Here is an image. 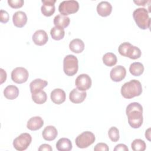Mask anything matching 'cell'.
<instances>
[{"label": "cell", "mask_w": 151, "mask_h": 151, "mask_svg": "<svg viewBox=\"0 0 151 151\" xmlns=\"http://www.w3.org/2000/svg\"><path fill=\"white\" fill-rule=\"evenodd\" d=\"M69 48L74 53H80L84 49V43L79 38L74 39L70 42Z\"/></svg>", "instance_id": "44dd1931"}, {"label": "cell", "mask_w": 151, "mask_h": 151, "mask_svg": "<svg viewBox=\"0 0 151 151\" xmlns=\"http://www.w3.org/2000/svg\"><path fill=\"white\" fill-rule=\"evenodd\" d=\"M9 14L8 13L3 9L0 11V21L2 23H6L9 21Z\"/></svg>", "instance_id": "d6a6232c"}, {"label": "cell", "mask_w": 151, "mask_h": 151, "mask_svg": "<svg viewBox=\"0 0 151 151\" xmlns=\"http://www.w3.org/2000/svg\"><path fill=\"white\" fill-rule=\"evenodd\" d=\"M103 63L108 66L112 67L117 63V57L112 52H107L103 56Z\"/></svg>", "instance_id": "484cf974"}, {"label": "cell", "mask_w": 151, "mask_h": 151, "mask_svg": "<svg viewBox=\"0 0 151 151\" xmlns=\"http://www.w3.org/2000/svg\"><path fill=\"white\" fill-rule=\"evenodd\" d=\"M12 21L15 27L18 28L23 27L27 22L26 14L21 11H17L13 15Z\"/></svg>", "instance_id": "5bb4252c"}, {"label": "cell", "mask_w": 151, "mask_h": 151, "mask_svg": "<svg viewBox=\"0 0 151 151\" xmlns=\"http://www.w3.org/2000/svg\"><path fill=\"white\" fill-rule=\"evenodd\" d=\"M79 9V4L77 1L70 0L62 1L58 6V11L61 15L67 16L77 12Z\"/></svg>", "instance_id": "8992f818"}, {"label": "cell", "mask_w": 151, "mask_h": 151, "mask_svg": "<svg viewBox=\"0 0 151 151\" xmlns=\"http://www.w3.org/2000/svg\"><path fill=\"white\" fill-rule=\"evenodd\" d=\"M119 150H123V151H128L129 149L126 146V145L124 144H118L116 146L114 149V151H119Z\"/></svg>", "instance_id": "e575fe53"}, {"label": "cell", "mask_w": 151, "mask_h": 151, "mask_svg": "<svg viewBox=\"0 0 151 151\" xmlns=\"http://www.w3.org/2000/svg\"><path fill=\"white\" fill-rule=\"evenodd\" d=\"M50 97L54 103L60 104L65 101L66 95L63 90L61 88H55L51 91Z\"/></svg>", "instance_id": "9a60e30c"}, {"label": "cell", "mask_w": 151, "mask_h": 151, "mask_svg": "<svg viewBox=\"0 0 151 151\" xmlns=\"http://www.w3.org/2000/svg\"><path fill=\"white\" fill-rule=\"evenodd\" d=\"M70 21V19L68 17L61 14L56 15L54 18V24L55 26L63 29L69 25Z\"/></svg>", "instance_id": "7402d4cb"}, {"label": "cell", "mask_w": 151, "mask_h": 151, "mask_svg": "<svg viewBox=\"0 0 151 151\" xmlns=\"http://www.w3.org/2000/svg\"><path fill=\"white\" fill-rule=\"evenodd\" d=\"M42 134L44 139L47 141H51L56 138L58 132L54 126H48L43 130Z\"/></svg>", "instance_id": "ac0fdd59"}, {"label": "cell", "mask_w": 151, "mask_h": 151, "mask_svg": "<svg viewBox=\"0 0 151 151\" xmlns=\"http://www.w3.org/2000/svg\"><path fill=\"white\" fill-rule=\"evenodd\" d=\"M91 79L90 77L86 74H80L76 79L75 84L80 91H85L89 89L91 86Z\"/></svg>", "instance_id": "9c48e42d"}, {"label": "cell", "mask_w": 151, "mask_h": 151, "mask_svg": "<svg viewBox=\"0 0 151 151\" xmlns=\"http://www.w3.org/2000/svg\"><path fill=\"white\" fill-rule=\"evenodd\" d=\"M9 5L12 8H19L23 6L24 1L23 0H8Z\"/></svg>", "instance_id": "1f68e13d"}, {"label": "cell", "mask_w": 151, "mask_h": 151, "mask_svg": "<svg viewBox=\"0 0 151 151\" xmlns=\"http://www.w3.org/2000/svg\"><path fill=\"white\" fill-rule=\"evenodd\" d=\"M50 34L52 39L55 40H60L64 38L65 31L63 28L55 26L51 28Z\"/></svg>", "instance_id": "4316f807"}, {"label": "cell", "mask_w": 151, "mask_h": 151, "mask_svg": "<svg viewBox=\"0 0 151 151\" xmlns=\"http://www.w3.org/2000/svg\"><path fill=\"white\" fill-rule=\"evenodd\" d=\"M4 95L8 100L15 99L19 95V89L14 85H9L4 89Z\"/></svg>", "instance_id": "ffe728a7"}, {"label": "cell", "mask_w": 151, "mask_h": 151, "mask_svg": "<svg viewBox=\"0 0 151 151\" xmlns=\"http://www.w3.org/2000/svg\"><path fill=\"white\" fill-rule=\"evenodd\" d=\"M57 149L59 151H69L72 149L71 142L67 138H61L56 143Z\"/></svg>", "instance_id": "603a6c76"}, {"label": "cell", "mask_w": 151, "mask_h": 151, "mask_svg": "<svg viewBox=\"0 0 151 151\" xmlns=\"http://www.w3.org/2000/svg\"><path fill=\"white\" fill-rule=\"evenodd\" d=\"M126 75V68L122 65H117L113 67L110 73L111 79L115 82H119L123 80Z\"/></svg>", "instance_id": "30bf717a"}, {"label": "cell", "mask_w": 151, "mask_h": 151, "mask_svg": "<svg viewBox=\"0 0 151 151\" xmlns=\"http://www.w3.org/2000/svg\"><path fill=\"white\" fill-rule=\"evenodd\" d=\"M48 84V82L41 78H37L31 82L29 88L31 93H34L40 90H42Z\"/></svg>", "instance_id": "d6986e66"}, {"label": "cell", "mask_w": 151, "mask_h": 151, "mask_svg": "<svg viewBox=\"0 0 151 151\" xmlns=\"http://www.w3.org/2000/svg\"><path fill=\"white\" fill-rule=\"evenodd\" d=\"M141 54L142 52L140 50L138 47L132 45L128 50L126 57L133 60H136L140 58Z\"/></svg>", "instance_id": "83f0119b"}, {"label": "cell", "mask_w": 151, "mask_h": 151, "mask_svg": "<svg viewBox=\"0 0 151 151\" xmlns=\"http://www.w3.org/2000/svg\"><path fill=\"white\" fill-rule=\"evenodd\" d=\"M148 1H134V2L135 4H136L137 5H142V6H145V4L147 3Z\"/></svg>", "instance_id": "74e56055"}, {"label": "cell", "mask_w": 151, "mask_h": 151, "mask_svg": "<svg viewBox=\"0 0 151 151\" xmlns=\"http://www.w3.org/2000/svg\"><path fill=\"white\" fill-rule=\"evenodd\" d=\"M150 128H149L146 131V133H145V136H146V138H147V139L149 141H150Z\"/></svg>", "instance_id": "f35d334b"}, {"label": "cell", "mask_w": 151, "mask_h": 151, "mask_svg": "<svg viewBox=\"0 0 151 151\" xmlns=\"http://www.w3.org/2000/svg\"><path fill=\"white\" fill-rule=\"evenodd\" d=\"M133 18L136 25L142 29L150 28V18L149 16L148 11L144 8L136 9L133 13Z\"/></svg>", "instance_id": "3957f363"}, {"label": "cell", "mask_w": 151, "mask_h": 151, "mask_svg": "<svg viewBox=\"0 0 151 151\" xmlns=\"http://www.w3.org/2000/svg\"><path fill=\"white\" fill-rule=\"evenodd\" d=\"M129 71L134 76H139L142 75L144 71V66L139 62L133 63L130 65Z\"/></svg>", "instance_id": "cb8c5ba5"}, {"label": "cell", "mask_w": 151, "mask_h": 151, "mask_svg": "<svg viewBox=\"0 0 151 151\" xmlns=\"http://www.w3.org/2000/svg\"><path fill=\"white\" fill-rule=\"evenodd\" d=\"M55 0H42V5L41 10L42 14L46 17L51 16L55 12Z\"/></svg>", "instance_id": "7c38bea8"}, {"label": "cell", "mask_w": 151, "mask_h": 151, "mask_svg": "<svg viewBox=\"0 0 151 151\" xmlns=\"http://www.w3.org/2000/svg\"><path fill=\"white\" fill-rule=\"evenodd\" d=\"M52 150V149L51 147V146L48 145V144H42L38 148V150L39 151H43V150L51 151Z\"/></svg>", "instance_id": "d590c367"}, {"label": "cell", "mask_w": 151, "mask_h": 151, "mask_svg": "<svg viewBox=\"0 0 151 151\" xmlns=\"http://www.w3.org/2000/svg\"><path fill=\"white\" fill-rule=\"evenodd\" d=\"M0 71H1V84H2L5 81L6 79V73L2 68H0Z\"/></svg>", "instance_id": "8d00e7d4"}, {"label": "cell", "mask_w": 151, "mask_h": 151, "mask_svg": "<svg viewBox=\"0 0 151 151\" xmlns=\"http://www.w3.org/2000/svg\"><path fill=\"white\" fill-rule=\"evenodd\" d=\"M109 150L108 146L107 144L104 143H97L94 148V150L95 151H100V150H103V151H108Z\"/></svg>", "instance_id": "836d02e7"}, {"label": "cell", "mask_w": 151, "mask_h": 151, "mask_svg": "<svg viewBox=\"0 0 151 151\" xmlns=\"http://www.w3.org/2000/svg\"><path fill=\"white\" fill-rule=\"evenodd\" d=\"M44 125V120L40 116H34L29 119L27 127L30 130H37L41 129Z\"/></svg>", "instance_id": "e0dca14e"}, {"label": "cell", "mask_w": 151, "mask_h": 151, "mask_svg": "<svg viewBox=\"0 0 151 151\" xmlns=\"http://www.w3.org/2000/svg\"><path fill=\"white\" fill-rule=\"evenodd\" d=\"M31 136L29 133H23L14 140L13 146L16 150L23 151L28 148L31 144Z\"/></svg>", "instance_id": "52a82bcc"}, {"label": "cell", "mask_w": 151, "mask_h": 151, "mask_svg": "<svg viewBox=\"0 0 151 151\" xmlns=\"http://www.w3.org/2000/svg\"><path fill=\"white\" fill-rule=\"evenodd\" d=\"M48 40L47 32L42 29L36 31L32 35V41L35 44L41 46L45 45Z\"/></svg>", "instance_id": "8fae6325"}, {"label": "cell", "mask_w": 151, "mask_h": 151, "mask_svg": "<svg viewBox=\"0 0 151 151\" xmlns=\"http://www.w3.org/2000/svg\"><path fill=\"white\" fill-rule=\"evenodd\" d=\"M126 113L128 117V123L132 128L137 129L142 126L143 121V107L140 103H130L126 107Z\"/></svg>", "instance_id": "6da1fadb"}, {"label": "cell", "mask_w": 151, "mask_h": 151, "mask_svg": "<svg viewBox=\"0 0 151 151\" xmlns=\"http://www.w3.org/2000/svg\"><path fill=\"white\" fill-rule=\"evenodd\" d=\"M28 77V71L24 67H16L11 72L12 80L18 84H22L26 82Z\"/></svg>", "instance_id": "ba28073f"}, {"label": "cell", "mask_w": 151, "mask_h": 151, "mask_svg": "<svg viewBox=\"0 0 151 151\" xmlns=\"http://www.w3.org/2000/svg\"><path fill=\"white\" fill-rule=\"evenodd\" d=\"M142 93V86L137 80H132L125 83L121 88V94L125 99H132L139 96Z\"/></svg>", "instance_id": "7a4b0ae2"}, {"label": "cell", "mask_w": 151, "mask_h": 151, "mask_svg": "<svg viewBox=\"0 0 151 151\" xmlns=\"http://www.w3.org/2000/svg\"><path fill=\"white\" fill-rule=\"evenodd\" d=\"M131 45H132V44L128 42H124L122 43L119 45V48H118L120 54L124 57H126L128 50L130 47Z\"/></svg>", "instance_id": "4dcf8cb0"}, {"label": "cell", "mask_w": 151, "mask_h": 151, "mask_svg": "<svg viewBox=\"0 0 151 151\" xmlns=\"http://www.w3.org/2000/svg\"><path fill=\"white\" fill-rule=\"evenodd\" d=\"M32 100L38 104H41L44 103L47 99V95L46 93L42 90L37 91L32 94Z\"/></svg>", "instance_id": "d4e9b609"}, {"label": "cell", "mask_w": 151, "mask_h": 151, "mask_svg": "<svg viewBox=\"0 0 151 151\" xmlns=\"http://www.w3.org/2000/svg\"><path fill=\"white\" fill-rule=\"evenodd\" d=\"M96 140L94 134L90 132L86 131L79 134L76 139V144L79 148L84 149L92 145Z\"/></svg>", "instance_id": "5b68a950"}, {"label": "cell", "mask_w": 151, "mask_h": 151, "mask_svg": "<svg viewBox=\"0 0 151 151\" xmlns=\"http://www.w3.org/2000/svg\"><path fill=\"white\" fill-rule=\"evenodd\" d=\"M108 135L110 139L113 142H116L119 140V131L116 127H111L110 128L108 132Z\"/></svg>", "instance_id": "f546056e"}, {"label": "cell", "mask_w": 151, "mask_h": 151, "mask_svg": "<svg viewBox=\"0 0 151 151\" xmlns=\"http://www.w3.org/2000/svg\"><path fill=\"white\" fill-rule=\"evenodd\" d=\"M131 147L134 151H144L146 148V145L143 140L136 139L132 142Z\"/></svg>", "instance_id": "f1b7e54d"}, {"label": "cell", "mask_w": 151, "mask_h": 151, "mask_svg": "<svg viewBox=\"0 0 151 151\" xmlns=\"http://www.w3.org/2000/svg\"><path fill=\"white\" fill-rule=\"evenodd\" d=\"M78 69V61L77 58L74 55H66L63 60V70L64 73L68 76L75 75Z\"/></svg>", "instance_id": "277c9868"}, {"label": "cell", "mask_w": 151, "mask_h": 151, "mask_svg": "<svg viewBox=\"0 0 151 151\" xmlns=\"http://www.w3.org/2000/svg\"><path fill=\"white\" fill-rule=\"evenodd\" d=\"M112 11L111 4L107 1H101L97 6V11L99 15L107 17L110 15Z\"/></svg>", "instance_id": "2e32d148"}, {"label": "cell", "mask_w": 151, "mask_h": 151, "mask_svg": "<svg viewBox=\"0 0 151 151\" xmlns=\"http://www.w3.org/2000/svg\"><path fill=\"white\" fill-rule=\"evenodd\" d=\"M86 96V91H80L78 88H74L70 93L69 99L73 103H80L85 100Z\"/></svg>", "instance_id": "4fadbf2b"}]
</instances>
